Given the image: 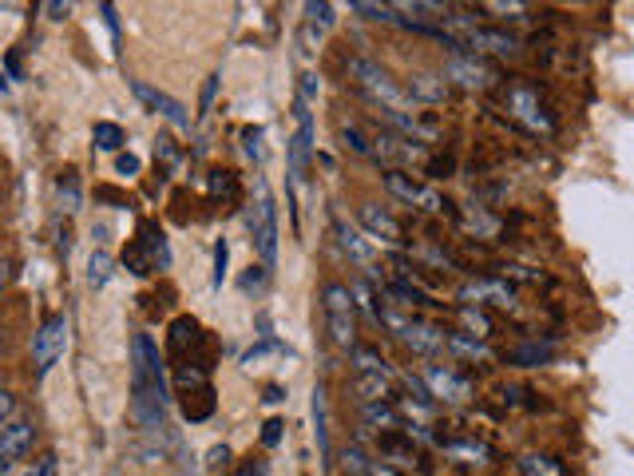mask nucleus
I'll use <instances>...</instances> for the list:
<instances>
[{
	"label": "nucleus",
	"instance_id": "f257e3e1",
	"mask_svg": "<svg viewBox=\"0 0 634 476\" xmlns=\"http://www.w3.org/2000/svg\"><path fill=\"white\" fill-rule=\"evenodd\" d=\"M167 417V381L163 357L147 334L131 338V425L139 433H163Z\"/></svg>",
	"mask_w": 634,
	"mask_h": 476
},
{
	"label": "nucleus",
	"instance_id": "f03ea898",
	"mask_svg": "<svg viewBox=\"0 0 634 476\" xmlns=\"http://www.w3.org/2000/svg\"><path fill=\"white\" fill-rule=\"evenodd\" d=\"M349 68V84L369 100L373 112H413V100L405 96V88L369 56H349L345 60Z\"/></svg>",
	"mask_w": 634,
	"mask_h": 476
},
{
	"label": "nucleus",
	"instance_id": "7ed1b4c3",
	"mask_svg": "<svg viewBox=\"0 0 634 476\" xmlns=\"http://www.w3.org/2000/svg\"><path fill=\"white\" fill-rule=\"evenodd\" d=\"M321 314H325L333 346L353 350L357 346V302H353V290L345 282H325L321 286Z\"/></svg>",
	"mask_w": 634,
	"mask_h": 476
},
{
	"label": "nucleus",
	"instance_id": "20e7f679",
	"mask_svg": "<svg viewBox=\"0 0 634 476\" xmlns=\"http://www.w3.org/2000/svg\"><path fill=\"white\" fill-rule=\"evenodd\" d=\"M246 227H250V238H254V250L262 258V266L270 270L278 262V207L270 199L266 179H258V195H254V207L246 211Z\"/></svg>",
	"mask_w": 634,
	"mask_h": 476
},
{
	"label": "nucleus",
	"instance_id": "39448f33",
	"mask_svg": "<svg viewBox=\"0 0 634 476\" xmlns=\"http://www.w3.org/2000/svg\"><path fill=\"white\" fill-rule=\"evenodd\" d=\"M385 191L397 199V203H405V207H413V211H424V215H452L456 219V211H452V203L444 199V191H436L432 183H421V179H413L409 171H385Z\"/></svg>",
	"mask_w": 634,
	"mask_h": 476
},
{
	"label": "nucleus",
	"instance_id": "423d86ee",
	"mask_svg": "<svg viewBox=\"0 0 634 476\" xmlns=\"http://www.w3.org/2000/svg\"><path fill=\"white\" fill-rule=\"evenodd\" d=\"M440 76L448 80V88L456 84V88H464V92H488V88L500 84V68L488 64L484 56H476V52H464V48H460V52H448Z\"/></svg>",
	"mask_w": 634,
	"mask_h": 476
},
{
	"label": "nucleus",
	"instance_id": "0eeeda50",
	"mask_svg": "<svg viewBox=\"0 0 634 476\" xmlns=\"http://www.w3.org/2000/svg\"><path fill=\"white\" fill-rule=\"evenodd\" d=\"M123 266L131 274H155V270H167L171 266V250H167V235L155 227V223H143L139 235L131 238V246L123 250Z\"/></svg>",
	"mask_w": 634,
	"mask_h": 476
},
{
	"label": "nucleus",
	"instance_id": "6e6552de",
	"mask_svg": "<svg viewBox=\"0 0 634 476\" xmlns=\"http://www.w3.org/2000/svg\"><path fill=\"white\" fill-rule=\"evenodd\" d=\"M175 397H179L187 421H207L214 413L211 377H207L203 369H195V365H183V369L175 373Z\"/></svg>",
	"mask_w": 634,
	"mask_h": 476
},
{
	"label": "nucleus",
	"instance_id": "1a4fd4ad",
	"mask_svg": "<svg viewBox=\"0 0 634 476\" xmlns=\"http://www.w3.org/2000/svg\"><path fill=\"white\" fill-rule=\"evenodd\" d=\"M68 350V318L64 314H52L40 330H36V338H32V365H36V377H48V369L64 357Z\"/></svg>",
	"mask_w": 634,
	"mask_h": 476
},
{
	"label": "nucleus",
	"instance_id": "9d476101",
	"mask_svg": "<svg viewBox=\"0 0 634 476\" xmlns=\"http://www.w3.org/2000/svg\"><path fill=\"white\" fill-rule=\"evenodd\" d=\"M421 381L428 385V397L432 401H448V405H464V401H472V381L468 377H460L452 365H424Z\"/></svg>",
	"mask_w": 634,
	"mask_h": 476
},
{
	"label": "nucleus",
	"instance_id": "9b49d317",
	"mask_svg": "<svg viewBox=\"0 0 634 476\" xmlns=\"http://www.w3.org/2000/svg\"><path fill=\"white\" fill-rule=\"evenodd\" d=\"M460 306H496L516 310V286L508 278H468L460 286Z\"/></svg>",
	"mask_w": 634,
	"mask_h": 476
},
{
	"label": "nucleus",
	"instance_id": "f8f14e48",
	"mask_svg": "<svg viewBox=\"0 0 634 476\" xmlns=\"http://www.w3.org/2000/svg\"><path fill=\"white\" fill-rule=\"evenodd\" d=\"M508 112L520 119L528 131H535V135H555V116L539 104V92L528 88V84L508 88Z\"/></svg>",
	"mask_w": 634,
	"mask_h": 476
},
{
	"label": "nucleus",
	"instance_id": "ddd939ff",
	"mask_svg": "<svg viewBox=\"0 0 634 476\" xmlns=\"http://www.w3.org/2000/svg\"><path fill=\"white\" fill-rule=\"evenodd\" d=\"M357 219H361V231L373 246H389V250H401L405 246V227L377 203H361L357 207Z\"/></svg>",
	"mask_w": 634,
	"mask_h": 476
},
{
	"label": "nucleus",
	"instance_id": "4468645a",
	"mask_svg": "<svg viewBox=\"0 0 634 476\" xmlns=\"http://www.w3.org/2000/svg\"><path fill=\"white\" fill-rule=\"evenodd\" d=\"M424 155H428V151H424L421 143H409V139H401V135H393V131H377V135H373V159H377V163H393L389 171L424 163Z\"/></svg>",
	"mask_w": 634,
	"mask_h": 476
},
{
	"label": "nucleus",
	"instance_id": "2eb2a0df",
	"mask_svg": "<svg viewBox=\"0 0 634 476\" xmlns=\"http://www.w3.org/2000/svg\"><path fill=\"white\" fill-rule=\"evenodd\" d=\"M131 92H135V100H143L155 116H163L167 123H175L179 131H187V127H191L187 108H183L175 96H167V92H159V88H151V84H143V80H131Z\"/></svg>",
	"mask_w": 634,
	"mask_h": 476
},
{
	"label": "nucleus",
	"instance_id": "dca6fc26",
	"mask_svg": "<svg viewBox=\"0 0 634 476\" xmlns=\"http://www.w3.org/2000/svg\"><path fill=\"white\" fill-rule=\"evenodd\" d=\"M448 80L440 76V72H413L409 76V88H405V96L413 100V108L424 104V108H436V104H444L448 100Z\"/></svg>",
	"mask_w": 634,
	"mask_h": 476
},
{
	"label": "nucleus",
	"instance_id": "f3484780",
	"mask_svg": "<svg viewBox=\"0 0 634 476\" xmlns=\"http://www.w3.org/2000/svg\"><path fill=\"white\" fill-rule=\"evenodd\" d=\"M444 457L456 461V465H468V469H480V465H492L496 461V449L476 441V437H460V441H440Z\"/></svg>",
	"mask_w": 634,
	"mask_h": 476
},
{
	"label": "nucleus",
	"instance_id": "a211bd4d",
	"mask_svg": "<svg viewBox=\"0 0 634 476\" xmlns=\"http://www.w3.org/2000/svg\"><path fill=\"white\" fill-rule=\"evenodd\" d=\"M32 441H36V425L24 421V417H12V421L0 429V461L24 457V453L32 449Z\"/></svg>",
	"mask_w": 634,
	"mask_h": 476
},
{
	"label": "nucleus",
	"instance_id": "6ab92c4d",
	"mask_svg": "<svg viewBox=\"0 0 634 476\" xmlns=\"http://www.w3.org/2000/svg\"><path fill=\"white\" fill-rule=\"evenodd\" d=\"M456 223H460L472 238H484V242H496L500 231H504V223H500L484 203H468V207L456 215Z\"/></svg>",
	"mask_w": 634,
	"mask_h": 476
},
{
	"label": "nucleus",
	"instance_id": "aec40b11",
	"mask_svg": "<svg viewBox=\"0 0 634 476\" xmlns=\"http://www.w3.org/2000/svg\"><path fill=\"white\" fill-rule=\"evenodd\" d=\"M333 231H337V242H341V250H345V254H349V258H353L357 266H369V262H373V242L361 235V231H357L353 223H345V219L337 215V219H333Z\"/></svg>",
	"mask_w": 634,
	"mask_h": 476
},
{
	"label": "nucleus",
	"instance_id": "412c9836",
	"mask_svg": "<svg viewBox=\"0 0 634 476\" xmlns=\"http://www.w3.org/2000/svg\"><path fill=\"white\" fill-rule=\"evenodd\" d=\"M207 191H211L214 203H222L226 211L238 207V199H242V183H238V175L230 167H214L211 175H207Z\"/></svg>",
	"mask_w": 634,
	"mask_h": 476
},
{
	"label": "nucleus",
	"instance_id": "4be33fe9",
	"mask_svg": "<svg viewBox=\"0 0 634 476\" xmlns=\"http://www.w3.org/2000/svg\"><path fill=\"white\" fill-rule=\"evenodd\" d=\"M199 342H203V334H199V322H195L191 314H183V318L171 322V334H167V350H171V357H183L187 350H195Z\"/></svg>",
	"mask_w": 634,
	"mask_h": 476
},
{
	"label": "nucleus",
	"instance_id": "5701e85b",
	"mask_svg": "<svg viewBox=\"0 0 634 476\" xmlns=\"http://www.w3.org/2000/svg\"><path fill=\"white\" fill-rule=\"evenodd\" d=\"M349 12L373 20V24H393V28H409V20L397 12V4H377V0H353Z\"/></svg>",
	"mask_w": 634,
	"mask_h": 476
},
{
	"label": "nucleus",
	"instance_id": "b1692460",
	"mask_svg": "<svg viewBox=\"0 0 634 476\" xmlns=\"http://www.w3.org/2000/svg\"><path fill=\"white\" fill-rule=\"evenodd\" d=\"M361 417H365L369 429H381V433H397V429H401V413H397V405H389V401H365V405H361Z\"/></svg>",
	"mask_w": 634,
	"mask_h": 476
},
{
	"label": "nucleus",
	"instance_id": "393cba45",
	"mask_svg": "<svg viewBox=\"0 0 634 476\" xmlns=\"http://www.w3.org/2000/svg\"><path fill=\"white\" fill-rule=\"evenodd\" d=\"M333 12H337V8L325 4V0H310V4H306V40H310V44H317V40L333 28V20H337Z\"/></svg>",
	"mask_w": 634,
	"mask_h": 476
},
{
	"label": "nucleus",
	"instance_id": "a878e982",
	"mask_svg": "<svg viewBox=\"0 0 634 476\" xmlns=\"http://www.w3.org/2000/svg\"><path fill=\"white\" fill-rule=\"evenodd\" d=\"M353 393H357V401H361V405H365V401H389V397H393V385H389V377L357 373V381H353Z\"/></svg>",
	"mask_w": 634,
	"mask_h": 476
},
{
	"label": "nucleus",
	"instance_id": "bb28decb",
	"mask_svg": "<svg viewBox=\"0 0 634 476\" xmlns=\"http://www.w3.org/2000/svg\"><path fill=\"white\" fill-rule=\"evenodd\" d=\"M452 354L460 357H472V361H488L492 357V350L480 342V338H472V334H464V330H448V342H444Z\"/></svg>",
	"mask_w": 634,
	"mask_h": 476
},
{
	"label": "nucleus",
	"instance_id": "cd10ccee",
	"mask_svg": "<svg viewBox=\"0 0 634 476\" xmlns=\"http://www.w3.org/2000/svg\"><path fill=\"white\" fill-rule=\"evenodd\" d=\"M314 441L321 465H329V413H325V389H314Z\"/></svg>",
	"mask_w": 634,
	"mask_h": 476
},
{
	"label": "nucleus",
	"instance_id": "c85d7f7f",
	"mask_svg": "<svg viewBox=\"0 0 634 476\" xmlns=\"http://www.w3.org/2000/svg\"><path fill=\"white\" fill-rule=\"evenodd\" d=\"M349 357H353V369H357V373H373V377H389V361H385V357L377 354L373 346H361V342H357V346L349 350Z\"/></svg>",
	"mask_w": 634,
	"mask_h": 476
},
{
	"label": "nucleus",
	"instance_id": "c756f323",
	"mask_svg": "<svg viewBox=\"0 0 634 476\" xmlns=\"http://www.w3.org/2000/svg\"><path fill=\"white\" fill-rule=\"evenodd\" d=\"M111 274H115V258L107 250H92V258H88V286L104 290L107 282H111Z\"/></svg>",
	"mask_w": 634,
	"mask_h": 476
},
{
	"label": "nucleus",
	"instance_id": "7c9ffc66",
	"mask_svg": "<svg viewBox=\"0 0 634 476\" xmlns=\"http://www.w3.org/2000/svg\"><path fill=\"white\" fill-rule=\"evenodd\" d=\"M484 12H492L500 24H528L531 20V8L516 0H492V4H484Z\"/></svg>",
	"mask_w": 634,
	"mask_h": 476
},
{
	"label": "nucleus",
	"instance_id": "2f4dec72",
	"mask_svg": "<svg viewBox=\"0 0 634 476\" xmlns=\"http://www.w3.org/2000/svg\"><path fill=\"white\" fill-rule=\"evenodd\" d=\"M516 465H520V476H567L555 457H543V453H528V457H520Z\"/></svg>",
	"mask_w": 634,
	"mask_h": 476
},
{
	"label": "nucleus",
	"instance_id": "473e14b6",
	"mask_svg": "<svg viewBox=\"0 0 634 476\" xmlns=\"http://www.w3.org/2000/svg\"><path fill=\"white\" fill-rule=\"evenodd\" d=\"M92 139H96V147H100V151H119V147L127 143L123 127H119V123H111V119H96V127H92Z\"/></svg>",
	"mask_w": 634,
	"mask_h": 476
},
{
	"label": "nucleus",
	"instance_id": "72a5a7b5",
	"mask_svg": "<svg viewBox=\"0 0 634 476\" xmlns=\"http://www.w3.org/2000/svg\"><path fill=\"white\" fill-rule=\"evenodd\" d=\"M341 139H345V147H349L353 155L373 159V139H365V131H361L357 123H341Z\"/></svg>",
	"mask_w": 634,
	"mask_h": 476
},
{
	"label": "nucleus",
	"instance_id": "f704fd0d",
	"mask_svg": "<svg viewBox=\"0 0 634 476\" xmlns=\"http://www.w3.org/2000/svg\"><path fill=\"white\" fill-rule=\"evenodd\" d=\"M56 195H60L64 211H80V179H76V171H64L56 179Z\"/></svg>",
	"mask_w": 634,
	"mask_h": 476
},
{
	"label": "nucleus",
	"instance_id": "c9c22d12",
	"mask_svg": "<svg viewBox=\"0 0 634 476\" xmlns=\"http://www.w3.org/2000/svg\"><path fill=\"white\" fill-rule=\"evenodd\" d=\"M456 314H460V322L468 326V334H472V338H488V334H492V322H488L476 306H456Z\"/></svg>",
	"mask_w": 634,
	"mask_h": 476
},
{
	"label": "nucleus",
	"instance_id": "e433bc0d",
	"mask_svg": "<svg viewBox=\"0 0 634 476\" xmlns=\"http://www.w3.org/2000/svg\"><path fill=\"white\" fill-rule=\"evenodd\" d=\"M508 361H516V365H543V361H551V346H539V342H531V346H520V350H512Z\"/></svg>",
	"mask_w": 634,
	"mask_h": 476
},
{
	"label": "nucleus",
	"instance_id": "4c0bfd02",
	"mask_svg": "<svg viewBox=\"0 0 634 476\" xmlns=\"http://www.w3.org/2000/svg\"><path fill=\"white\" fill-rule=\"evenodd\" d=\"M341 461H345V473L349 476H369V465H373V457H369L361 445H349Z\"/></svg>",
	"mask_w": 634,
	"mask_h": 476
},
{
	"label": "nucleus",
	"instance_id": "58836bf2",
	"mask_svg": "<svg viewBox=\"0 0 634 476\" xmlns=\"http://www.w3.org/2000/svg\"><path fill=\"white\" fill-rule=\"evenodd\" d=\"M226 262H230V242L218 238V242H214V274H211L214 290H222V282H226Z\"/></svg>",
	"mask_w": 634,
	"mask_h": 476
},
{
	"label": "nucleus",
	"instance_id": "ea45409f",
	"mask_svg": "<svg viewBox=\"0 0 634 476\" xmlns=\"http://www.w3.org/2000/svg\"><path fill=\"white\" fill-rule=\"evenodd\" d=\"M266 278H270V270L258 262V266H250L246 270V278H242V294H262L266 290Z\"/></svg>",
	"mask_w": 634,
	"mask_h": 476
},
{
	"label": "nucleus",
	"instance_id": "a19ab883",
	"mask_svg": "<svg viewBox=\"0 0 634 476\" xmlns=\"http://www.w3.org/2000/svg\"><path fill=\"white\" fill-rule=\"evenodd\" d=\"M353 302H357V306H361V310L369 314V322H377V326H381V306L373 302V294H369V290H365L361 282L353 286Z\"/></svg>",
	"mask_w": 634,
	"mask_h": 476
},
{
	"label": "nucleus",
	"instance_id": "79ce46f5",
	"mask_svg": "<svg viewBox=\"0 0 634 476\" xmlns=\"http://www.w3.org/2000/svg\"><path fill=\"white\" fill-rule=\"evenodd\" d=\"M242 139H246V155H250L254 163H262V159H266V147H262V127H246V131H242Z\"/></svg>",
	"mask_w": 634,
	"mask_h": 476
},
{
	"label": "nucleus",
	"instance_id": "37998d69",
	"mask_svg": "<svg viewBox=\"0 0 634 476\" xmlns=\"http://www.w3.org/2000/svg\"><path fill=\"white\" fill-rule=\"evenodd\" d=\"M115 171L131 179V175H139V159H135L131 151H119V155H115Z\"/></svg>",
	"mask_w": 634,
	"mask_h": 476
},
{
	"label": "nucleus",
	"instance_id": "c03bdc74",
	"mask_svg": "<svg viewBox=\"0 0 634 476\" xmlns=\"http://www.w3.org/2000/svg\"><path fill=\"white\" fill-rule=\"evenodd\" d=\"M282 429H286V425H282L278 417H274V421H266V425H262V445H266V449H274V445L282 441Z\"/></svg>",
	"mask_w": 634,
	"mask_h": 476
},
{
	"label": "nucleus",
	"instance_id": "a18cd8bd",
	"mask_svg": "<svg viewBox=\"0 0 634 476\" xmlns=\"http://www.w3.org/2000/svg\"><path fill=\"white\" fill-rule=\"evenodd\" d=\"M226 465H230V449H226V445H214L211 453H207V469L218 473V469H226Z\"/></svg>",
	"mask_w": 634,
	"mask_h": 476
},
{
	"label": "nucleus",
	"instance_id": "49530a36",
	"mask_svg": "<svg viewBox=\"0 0 634 476\" xmlns=\"http://www.w3.org/2000/svg\"><path fill=\"white\" fill-rule=\"evenodd\" d=\"M234 476H266V461H262V457H246Z\"/></svg>",
	"mask_w": 634,
	"mask_h": 476
},
{
	"label": "nucleus",
	"instance_id": "de8ad7c7",
	"mask_svg": "<svg viewBox=\"0 0 634 476\" xmlns=\"http://www.w3.org/2000/svg\"><path fill=\"white\" fill-rule=\"evenodd\" d=\"M12 413H16V397L8 389H0V429L12 421Z\"/></svg>",
	"mask_w": 634,
	"mask_h": 476
},
{
	"label": "nucleus",
	"instance_id": "09e8293b",
	"mask_svg": "<svg viewBox=\"0 0 634 476\" xmlns=\"http://www.w3.org/2000/svg\"><path fill=\"white\" fill-rule=\"evenodd\" d=\"M20 476H56V457H40L32 469H24Z\"/></svg>",
	"mask_w": 634,
	"mask_h": 476
},
{
	"label": "nucleus",
	"instance_id": "8fccbe9b",
	"mask_svg": "<svg viewBox=\"0 0 634 476\" xmlns=\"http://www.w3.org/2000/svg\"><path fill=\"white\" fill-rule=\"evenodd\" d=\"M100 12H104V24H107V32H111V40L119 44V16H115V4H100Z\"/></svg>",
	"mask_w": 634,
	"mask_h": 476
},
{
	"label": "nucleus",
	"instance_id": "3c124183",
	"mask_svg": "<svg viewBox=\"0 0 634 476\" xmlns=\"http://www.w3.org/2000/svg\"><path fill=\"white\" fill-rule=\"evenodd\" d=\"M512 278H520V282H543V274H535L531 266H504Z\"/></svg>",
	"mask_w": 634,
	"mask_h": 476
},
{
	"label": "nucleus",
	"instance_id": "603ef678",
	"mask_svg": "<svg viewBox=\"0 0 634 476\" xmlns=\"http://www.w3.org/2000/svg\"><path fill=\"white\" fill-rule=\"evenodd\" d=\"M302 100H306V104L317 100V76H302Z\"/></svg>",
	"mask_w": 634,
	"mask_h": 476
},
{
	"label": "nucleus",
	"instance_id": "864d4df0",
	"mask_svg": "<svg viewBox=\"0 0 634 476\" xmlns=\"http://www.w3.org/2000/svg\"><path fill=\"white\" fill-rule=\"evenodd\" d=\"M214 92H218V76H211L207 80V88H203V116L211 112V100H214Z\"/></svg>",
	"mask_w": 634,
	"mask_h": 476
},
{
	"label": "nucleus",
	"instance_id": "5fc2aeb1",
	"mask_svg": "<svg viewBox=\"0 0 634 476\" xmlns=\"http://www.w3.org/2000/svg\"><path fill=\"white\" fill-rule=\"evenodd\" d=\"M12 282V262L8 258H0V294H4V286Z\"/></svg>",
	"mask_w": 634,
	"mask_h": 476
},
{
	"label": "nucleus",
	"instance_id": "6e6d98bb",
	"mask_svg": "<svg viewBox=\"0 0 634 476\" xmlns=\"http://www.w3.org/2000/svg\"><path fill=\"white\" fill-rule=\"evenodd\" d=\"M48 12H52V20H64L68 12H72V4H44Z\"/></svg>",
	"mask_w": 634,
	"mask_h": 476
},
{
	"label": "nucleus",
	"instance_id": "4d7b16f0",
	"mask_svg": "<svg viewBox=\"0 0 634 476\" xmlns=\"http://www.w3.org/2000/svg\"><path fill=\"white\" fill-rule=\"evenodd\" d=\"M266 401H270V405H278V401H286V393H282L278 385H270V389H266Z\"/></svg>",
	"mask_w": 634,
	"mask_h": 476
},
{
	"label": "nucleus",
	"instance_id": "13d9d810",
	"mask_svg": "<svg viewBox=\"0 0 634 476\" xmlns=\"http://www.w3.org/2000/svg\"><path fill=\"white\" fill-rule=\"evenodd\" d=\"M0 342H4V326H0Z\"/></svg>",
	"mask_w": 634,
	"mask_h": 476
}]
</instances>
